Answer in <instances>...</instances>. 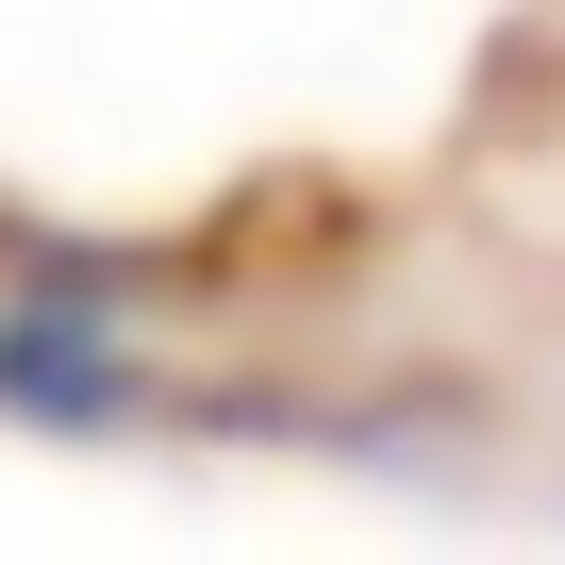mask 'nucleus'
Listing matches in <instances>:
<instances>
[{
  "label": "nucleus",
  "instance_id": "obj_1",
  "mask_svg": "<svg viewBox=\"0 0 565 565\" xmlns=\"http://www.w3.org/2000/svg\"><path fill=\"white\" fill-rule=\"evenodd\" d=\"M0 399H34V416H117L134 383H117V350H100L84 300H34L18 333H0Z\"/></svg>",
  "mask_w": 565,
  "mask_h": 565
}]
</instances>
